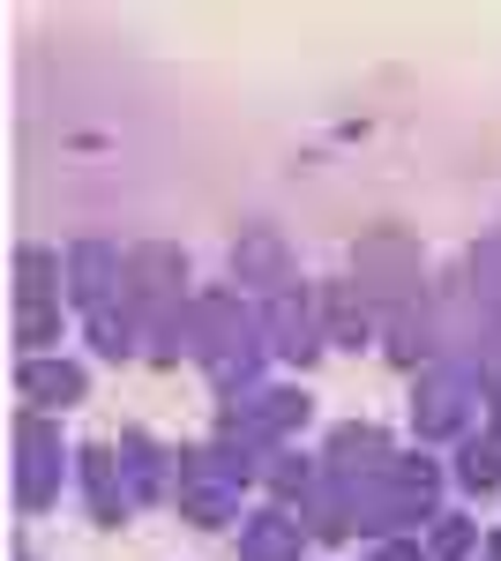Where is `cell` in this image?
<instances>
[{
	"instance_id": "obj_1",
	"label": "cell",
	"mask_w": 501,
	"mask_h": 561,
	"mask_svg": "<svg viewBox=\"0 0 501 561\" xmlns=\"http://www.w3.org/2000/svg\"><path fill=\"white\" fill-rule=\"evenodd\" d=\"M15 502L23 510H45L53 502V486H60V442H53V427H45L38 412H23V427H15Z\"/></svg>"
},
{
	"instance_id": "obj_2",
	"label": "cell",
	"mask_w": 501,
	"mask_h": 561,
	"mask_svg": "<svg viewBox=\"0 0 501 561\" xmlns=\"http://www.w3.org/2000/svg\"><path fill=\"white\" fill-rule=\"evenodd\" d=\"M180 270H187V255H180L172 240H150V248H135V255H127V307L172 314V307H180Z\"/></svg>"
},
{
	"instance_id": "obj_3",
	"label": "cell",
	"mask_w": 501,
	"mask_h": 561,
	"mask_svg": "<svg viewBox=\"0 0 501 561\" xmlns=\"http://www.w3.org/2000/svg\"><path fill=\"white\" fill-rule=\"evenodd\" d=\"M113 293L127 300V262L105 248V240H83L68 255V300L90 307V314H113Z\"/></svg>"
},
{
	"instance_id": "obj_4",
	"label": "cell",
	"mask_w": 501,
	"mask_h": 561,
	"mask_svg": "<svg viewBox=\"0 0 501 561\" xmlns=\"http://www.w3.org/2000/svg\"><path fill=\"white\" fill-rule=\"evenodd\" d=\"M412 240H397V232H375V240H360V293H375V300H412L419 277H412Z\"/></svg>"
},
{
	"instance_id": "obj_5",
	"label": "cell",
	"mask_w": 501,
	"mask_h": 561,
	"mask_svg": "<svg viewBox=\"0 0 501 561\" xmlns=\"http://www.w3.org/2000/svg\"><path fill=\"white\" fill-rule=\"evenodd\" d=\"M15 389L31 412H68V404H83V367L76 359H23Z\"/></svg>"
},
{
	"instance_id": "obj_6",
	"label": "cell",
	"mask_w": 501,
	"mask_h": 561,
	"mask_svg": "<svg viewBox=\"0 0 501 561\" xmlns=\"http://www.w3.org/2000/svg\"><path fill=\"white\" fill-rule=\"evenodd\" d=\"M397 457H389V434L382 427H337L330 434V479H352V472H389Z\"/></svg>"
},
{
	"instance_id": "obj_7",
	"label": "cell",
	"mask_w": 501,
	"mask_h": 561,
	"mask_svg": "<svg viewBox=\"0 0 501 561\" xmlns=\"http://www.w3.org/2000/svg\"><path fill=\"white\" fill-rule=\"evenodd\" d=\"M315 330H322V314H315L307 300H293V293H277V307H270V345L307 367V359L322 352V337H315Z\"/></svg>"
},
{
	"instance_id": "obj_8",
	"label": "cell",
	"mask_w": 501,
	"mask_h": 561,
	"mask_svg": "<svg viewBox=\"0 0 501 561\" xmlns=\"http://www.w3.org/2000/svg\"><path fill=\"white\" fill-rule=\"evenodd\" d=\"M412 420L426 442H442V434H457L464 427V382L457 375H434L426 389H412Z\"/></svg>"
},
{
	"instance_id": "obj_9",
	"label": "cell",
	"mask_w": 501,
	"mask_h": 561,
	"mask_svg": "<svg viewBox=\"0 0 501 561\" xmlns=\"http://www.w3.org/2000/svg\"><path fill=\"white\" fill-rule=\"evenodd\" d=\"M83 486H90V517L98 524H121V502L127 486H113V472H121V449H105V442H83Z\"/></svg>"
},
{
	"instance_id": "obj_10",
	"label": "cell",
	"mask_w": 501,
	"mask_h": 561,
	"mask_svg": "<svg viewBox=\"0 0 501 561\" xmlns=\"http://www.w3.org/2000/svg\"><path fill=\"white\" fill-rule=\"evenodd\" d=\"M240 561H299V517L262 510V517L240 531Z\"/></svg>"
},
{
	"instance_id": "obj_11",
	"label": "cell",
	"mask_w": 501,
	"mask_h": 561,
	"mask_svg": "<svg viewBox=\"0 0 501 561\" xmlns=\"http://www.w3.org/2000/svg\"><path fill=\"white\" fill-rule=\"evenodd\" d=\"M232 270H240L248 285H277V277L293 270V255H285V240H277V232H240V248H232Z\"/></svg>"
},
{
	"instance_id": "obj_12",
	"label": "cell",
	"mask_w": 501,
	"mask_h": 561,
	"mask_svg": "<svg viewBox=\"0 0 501 561\" xmlns=\"http://www.w3.org/2000/svg\"><path fill=\"white\" fill-rule=\"evenodd\" d=\"M121 465H127V502H150V494L166 486V465H158V442H150V434H127Z\"/></svg>"
},
{
	"instance_id": "obj_13",
	"label": "cell",
	"mask_w": 501,
	"mask_h": 561,
	"mask_svg": "<svg viewBox=\"0 0 501 561\" xmlns=\"http://www.w3.org/2000/svg\"><path fill=\"white\" fill-rule=\"evenodd\" d=\"M322 330H330L337 345H360V337H367V314H360V285H352V277L322 293Z\"/></svg>"
},
{
	"instance_id": "obj_14",
	"label": "cell",
	"mask_w": 501,
	"mask_h": 561,
	"mask_svg": "<svg viewBox=\"0 0 501 561\" xmlns=\"http://www.w3.org/2000/svg\"><path fill=\"white\" fill-rule=\"evenodd\" d=\"M457 479L471 486V494H487V486H501V442H464V457H457Z\"/></svg>"
},
{
	"instance_id": "obj_15",
	"label": "cell",
	"mask_w": 501,
	"mask_h": 561,
	"mask_svg": "<svg viewBox=\"0 0 501 561\" xmlns=\"http://www.w3.org/2000/svg\"><path fill=\"white\" fill-rule=\"evenodd\" d=\"M90 345L105 359H127L135 352V307H113V314H90Z\"/></svg>"
},
{
	"instance_id": "obj_16",
	"label": "cell",
	"mask_w": 501,
	"mask_h": 561,
	"mask_svg": "<svg viewBox=\"0 0 501 561\" xmlns=\"http://www.w3.org/2000/svg\"><path fill=\"white\" fill-rule=\"evenodd\" d=\"M15 293H23V307H31V300H45V293H53V255L23 248V255H15Z\"/></svg>"
},
{
	"instance_id": "obj_17",
	"label": "cell",
	"mask_w": 501,
	"mask_h": 561,
	"mask_svg": "<svg viewBox=\"0 0 501 561\" xmlns=\"http://www.w3.org/2000/svg\"><path fill=\"white\" fill-rule=\"evenodd\" d=\"M15 322H23L15 337H23V345H31V352H38V345H53V337H60V307H53V300H31V307H23V314H15Z\"/></svg>"
},
{
	"instance_id": "obj_18",
	"label": "cell",
	"mask_w": 501,
	"mask_h": 561,
	"mask_svg": "<svg viewBox=\"0 0 501 561\" xmlns=\"http://www.w3.org/2000/svg\"><path fill=\"white\" fill-rule=\"evenodd\" d=\"M464 547H471V524H464V517H449L442 531H434V561H457Z\"/></svg>"
},
{
	"instance_id": "obj_19",
	"label": "cell",
	"mask_w": 501,
	"mask_h": 561,
	"mask_svg": "<svg viewBox=\"0 0 501 561\" xmlns=\"http://www.w3.org/2000/svg\"><path fill=\"white\" fill-rule=\"evenodd\" d=\"M375 561H434V554H419V547H382Z\"/></svg>"
},
{
	"instance_id": "obj_20",
	"label": "cell",
	"mask_w": 501,
	"mask_h": 561,
	"mask_svg": "<svg viewBox=\"0 0 501 561\" xmlns=\"http://www.w3.org/2000/svg\"><path fill=\"white\" fill-rule=\"evenodd\" d=\"M487 561H501V539H487Z\"/></svg>"
}]
</instances>
